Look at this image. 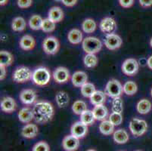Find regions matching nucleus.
Instances as JSON below:
<instances>
[{
    "mask_svg": "<svg viewBox=\"0 0 152 151\" xmlns=\"http://www.w3.org/2000/svg\"><path fill=\"white\" fill-rule=\"evenodd\" d=\"M123 89H124V93L126 95H133L137 92L138 86L136 83L133 81H127L124 83L123 85Z\"/></svg>",
    "mask_w": 152,
    "mask_h": 151,
    "instance_id": "473e14b6",
    "label": "nucleus"
},
{
    "mask_svg": "<svg viewBox=\"0 0 152 151\" xmlns=\"http://www.w3.org/2000/svg\"><path fill=\"white\" fill-rule=\"evenodd\" d=\"M9 2V0H0V5L1 6H4Z\"/></svg>",
    "mask_w": 152,
    "mask_h": 151,
    "instance_id": "de8ad7c7",
    "label": "nucleus"
},
{
    "mask_svg": "<svg viewBox=\"0 0 152 151\" xmlns=\"http://www.w3.org/2000/svg\"><path fill=\"white\" fill-rule=\"evenodd\" d=\"M72 110L75 114L80 116L83 112L87 110L86 103L81 100H77L72 105Z\"/></svg>",
    "mask_w": 152,
    "mask_h": 151,
    "instance_id": "72a5a7b5",
    "label": "nucleus"
},
{
    "mask_svg": "<svg viewBox=\"0 0 152 151\" xmlns=\"http://www.w3.org/2000/svg\"><path fill=\"white\" fill-rule=\"evenodd\" d=\"M124 92L123 85L118 80L113 79L107 82L105 86V94L112 98L121 97Z\"/></svg>",
    "mask_w": 152,
    "mask_h": 151,
    "instance_id": "39448f33",
    "label": "nucleus"
},
{
    "mask_svg": "<svg viewBox=\"0 0 152 151\" xmlns=\"http://www.w3.org/2000/svg\"><path fill=\"white\" fill-rule=\"evenodd\" d=\"M54 80L59 84L65 83L70 80V72L66 67L64 66H58L55 69L52 74Z\"/></svg>",
    "mask_w": 152,
    "mask_h": 151,
    "instance_id": "9b49d317",
    "label": "nucleus"
},
{
    "mask_svg": "<svg viewBox=\"0 0 152 151\" xmlns=\"http://www.w3.org/2000/svg\"><path fill=\"white\" fill-rule=\"evenodd\" d=\"M99 59L95 54H86L83 58V63L87 68H93L97 66Z\"/></svg>",
    "mask_w": 152,
    "mask_h": 151,
    "instance_id": "2f4dec72",
    "label": "nucleus"
},
{
    "mask_svg": "<svg viewBox=\"0 0 152 151\" xmlns=\"http://www.w3.org/2000/svg\"><path fill=\"white\" fill-rule=\"evenodd\" d=\"M97 28V23L93 19L86 18L83 21L82 29L86 33H92Z\"/></svg>",
    "mask_w": 152,
    "mask_h": 151,
    "instance_id": "7c9ffc66",
    "label": "nucleus"
},
{
    "mask_svg": "<svg viewBox=\"0 0 152 151\" xmlns=\"http://www.w3.org/2000/svg\"><path fill=\"white\" fill-rule=\"evenodd\" d=\"M151 103L149 100L145 99V98L140 100L136 105V110H137L138 113L140 114H147L151 110Z\"/></svg>",
    "mask_w": 152,
    "mask_h": 151,
    "instance_id": "b1692460",
    "label": "nucleus"
},
{
    "mask_svg": "<svg viewBox=\"0 0 152 151\" xmlns=\"http://www.w3.org/2000/svg\"><path fill=\"white\" fill-rule=\"evenodd\" d=\"M119 4L124 8H129L133 5L134 0H118Z\"/></svg>",
    "mask_w": 152,
    "mask_h": 151,
    "instance_id": "79ce46f5",
    "label": "nucleus"
},
{
    "mask_svg": "<svg viewBox=\"0 0 152 151\" xmlns=\"http://www.w3.org/2000/svg\"><path fill=\"white\" fill-rule=\"evenodd\" d=\"M113 138L117 144H124L128 142V141L129 140V134L127 133L126 130L120 128V129H117V131H114V134H113Z\"/></svg>",
    "mask_w": 152,
    "mask_h": 151,
    "instance_id": "5701e85b",
    "label": "nucleus"
},
{
    "mask_svg": "<svg viewBox=\"0 0 152 151\" xmlns=\"http://www.w3.org/2000/svg\"><path fill=\"white\" fill-rule=\"evenodd\" d=\"M95 91L96 89H95V85L90 82H86L80 88L81 94L85 98H90L91 96L95 93Z\"/></svg>",
    "mask_w": 152,
    "mask_h": 151,
    "instance_id": "c9c22d12",
    "label": "nucleus"
},
{
    "mask_svg": "<svg viewBox=\"0 0 152 151\" xmlns=\"http://www.w3.org/2000/svg\"><path fill=\"white\" fill-rule=\"evenodd\" d=\"M33 73L27 66H19L15 69L12 75V79L17 83H24L32 80Z\"/></svg>",
    "mask_w": 152,
    "mask_h": 151,
    "instance_id": "0eeeda50",
    "label": "nucleus"
},
{
    "mask_svg": "<svg viewBox=\"0 0 152 151\" xmlns=\"http://www.w3.org/2000/svg\"><path fill=\"white\" fill-rule=\"evenodd\" d=\"M17 108V104L11 97H5L1 101V109L3 112L11 113Z\"/></svg>",
    "mask_w": 152,
    "mask_h": 151,
    "instance_id": "a211bd4d",
    "label": "nucleus"
},
{
    "mask_svg": "<svg viewBox=\"0 0 152 151\" xmlns=\"http://www.w3.org/2000/svg\"><path fill=\"white\" fill-rule=\"evenodd\" d=\"M121 151H124V150H121Z\"/></svg>",
    "mask_w": 152,
    "mask_h": 151,
    "instance_id": "5fc2aeb1",
    "label": "nucleus"
},
{
    "mask_svg": "<svg viewBox=\"0 0 152 151\" xmlns=\"http://www.w3.org/2000/svg\"><path fill=\"white\" fill-rule=\"evenodd\" d=\"M86 151H96V150H94V149H89V150H87Z\"/></svg>",
    "mask_w": 152,
    "mask_h": 151,
    "instance_id": "8fccbe9b",
    "label": "nucleus"
},
{
    "mask_svg": "<svg viewBox=\"0 0 152 151\" xmlns=\"http://www.w3.org/2000/svg\"><path fill=\"white\" fill-rule=\"evenodd\" d=\"M109 120L115 126H118L123 123V116L122 113H114L112 112L110 115H109Z\"/></svg>",
    "mask_w": 152,
    "mask_h": 151,
    "instance_id": "58836bf2",
    "label": "nucleus"
},
{
    "mask_svg": "<svg viewBox=\"0 0 152 151\" xmlns=\"http://www.w3.org/2000/svg\"><path fill=\"white\" fill-rule=\"evenodd\" d=\"M43 19L40 15H34L29 19V26L33 30H39L42 29V25Z\"/></svg>",
    "mask_w": 152,
    "mask_h": 151,
    "instance_id": "c85d7f7f",
    "label": "nucleus"
},
{
    "mask_svg": "<svg viewBox=\"0 0 152 151\" xmlns=\"http://www.w3.org/2000/svg\"><path fill=\"white\" fill-rule=\"evenodd\" d=\"M106 94L105 92H103L102 91H96L95 93L91 96L90 102L94 106H97V105H102L104 104L106 101Z\"/></svg>",
    "mask_w": 152,
    "mask_h": 151,
    "instance_id": "393cba45",
    "label": "nucleus"
},
{
    "mask_svg": "<svg viewBox=\"0 0 152 151\" xmlns=\"http://www.w3.org/2000/svg\"><path fill=\"white\" fill-rule=\"evenodd\" d=\"M111 110L114 113H122L123 110H124V102L121 97L113 98Z\"/></svg>",
    "mask_w": 152,
    "mask_h": 151,
    "instance_id": "e433bc0d",
    "label": "nucleus"
},
{
    "mask_svg": "<svg viewBox=\"0 0 152 151\" xmlns=\"http://www.w3.org/2000/svg\"><path fill=\"white\" fill-rule=\"evenodd\" d=\"M48 18L55 23H57L63 20L64 18V13L60 7L54 6L49 9Z\"/></svg>",
    "mask_w": 152,
    "mask_h": 151,
    "instance_id": "f3484780",
    "label": "nucleus"
},
{
    "mask_svg": "<svg viewBox=\"0 0 152 151\" xmlns=\"http://www.w3.org/2000/svg\"><path fill=\"white\" fill-rule=\"evenodd\" d=\"M117 27V22L111 17H106L101 20L99 23V28L102 33H105L106 35L114 33Z\"/></svg>",
    "mask_w": 152,
    "mask_h": 151,
    "instance_id": "1a4fd4ad",
    "label": "nucleus"
},
{
    "mask_svg": "<svg viewBox=\"0 0 152 151\" xmlns=\"http://www.w3.org/2000/svg\"><path fill=\"white\" fill-rule=\"evenodd\" d=\"M20 47L24 51H31L36 45V41L34 38L30 35H24L21 37L19 42Z\"/></svg>",
    "mask_w": 152,
    "mask_h": 151,
    "instance_id": "aec40b11",
    "label": "nucleus"
},
{
    "mask_svg": "<svg viewBox=\"0 0 152 151\" xmlns=\"http://www.w3.org/2000/svg\"><path fill=\"white\" fill-rule=\"evenodd\" d=\"M95 120L92 110H87L80 115V121L88 126L93 124Z\"/></svg>",
    "mask_w": 152,
    "mask_h": 151,
    "instance_id": "f704fd0d",
    "label": "nucleus"
},
{
    "mask_svg": "<svg viewBox=\"0 0 152 151\" xmlns=\"http://www.w3.org/2000/svg\"><path fill=\"white\" fill-rule=\"evenodd\" d=\"M150 45H151V47L152 48V38L151 39V40H150Z\"/></svg>",
    "mask_w": 152,
    "mask_h": 151,
    "instance_id": "09e8293b",
    "label": "nucleus"
},
{
    "mask_svg": "<svg viewBox=\"0 0 152 151\" xmlns=\"http://www.w3.org/2000/svg\"><path fill=\"white\" fill-rule=\"evenodd\" d=\"M136 151H141V150H136Z\"/></svg>",
    "mask_w": 152,
    "mask_h": 151,
    "instance_id": "864d4df0",
    "label": "nucleus"
},
{
    "mask_svg": "<svg viewBox=\"0 0 152 151\" xmlns=\"http://www.w3.org/2000/svg\"><path fill=\"white\" fill-rule=\"evenodd\" d=\"M37 95L36 91L33 89H24L20 93V101L25 105H31L36 103Z\"/></svg>",
    "mask_w": 152,
    "mask_h": 151,
    "instance_id": "4468645a",
    "label": "nucleus"
},
{
    "mask_svg": "<svg viewBox=\"0 0 152 151\" xmlns=\"http://www.w3.org/2000/svg\"><path fill=\"white\" fill-rule=\"evenodd\" d=\"M114 125L110 120H104L99 125V131L104 135H110L114 132Z\"/></svg>",
    "mask_w": 152,
    "mask_h": 151,
    "instance_id": "bb28decb",
    "label": "nucleus"
},
{
    "mask_svg": "<svg viewBox=\"0 0 152 151\" xmlns=\"http://www.w3.org/2000/svg\"><path fill=\"white\" fill-rule=\"evenodd\" d=\"M71 82L74 87L81 88L86 83L88 82V76L84 71H76L72 75Z\"/></svg>",
    "mask_w": 152,
    "mask_h": 151,
    "instance_id": "2eb2a0df",
    "label": "nucleus"
},
{
    "mask_svg": "<svg viewBox=\"0 0 152 151\" xmlns=\"http://www.w3.org/2000/svg\"><path fill=\"white\" fill-rule=\"evenodd\" d=\"M106 48L109 50L114 51L121 48L123 43V40L121 37L115 33H110L106 35L105 39L104 40Z\"/></svg>",
    "mask_w": 152,
    "mask_h": 151,
    "instance_id": "9d476101",
    "label": "nucleus"
},
{
    "mask_svg": "<svg viewBox=\"0 0 152 151\" xmlns=\"http://www.w3.org/2000/svg\"><path fill=\"white\" fill-rule=\"evenodd\" d=\"M51 73L46 67L39 66L35 69L32 75V80L37 85L44 86L49 84L51 80Z\"/></svg>",
    "mask_w": 152,
    "mask_h": 151,
    "instance_id": "f03ea898",
    "label": "nucleus"
},
{
    "mask_svg": "<svg viewBox=\"0 0 152 151\" xmlns=\"http://www.w3.org/2000/svg\"><path fill=\"white\" fill-rule=\"evenodd\" d=\"M55 101L56 104L60 108H64L69 104L70 102V97L68 94L65 91H58L55 95Z\"/></svg>",
    "mask_w": 152,
    "mask_h": 151,
    "instance_id": "a878e982",
    "label": "nucleus"
},
{
    "mask_svg": "<svg viewBox=\"0 0 152 151\" xmlns=\"http://www.w3.org/2000/svg\"><path fill=\"white\" fill-rule=\"evenodd\" d=\"M55 27H56V23L52 21V20H50L49 18L43 19L41 30L44 33H52L55 30Z\"/></svg>",
    "mask_w": 152,
    "mask_h": 151,
    "instance_id": "4c0bfd02",
    "label": "nucleus"
},
{
    "mask_svg": "<svg viewBox=\"0 0 152 151\" xmlns=\"http://www.w3.org/2000/svg\"><path fill=\"white\" fill-rule=\"evenodd\" d=\"M18 116L19 120L21 123H25V124L30 123L32 120H34L33 110H31L29 107H23L20 109V111L18 112Z\"/></svg>",
    "mask_w": 152,
    "mask_h": 151,
    "instance_id": "412c9836",
    "label": "nucleus"
},
{
    "mask_svg": "<svg viewBox=\"0 0 152 151\" xmlns=\"http://www.w3.org/2000/svg\"><path fill=\"white\" fill-rule=\"evenodd\" d=\"M70 132L72 135L79 139L83 138L88 133V125L83 123L80 120L77 121L72 125Z\"/></svg>",
    "mask_w": 152,
    "mask_h": 151,
    "instance_id": "f8f14e48",
    "label": "nucleus"
},
{
    "mask_svg": "<svg viewBox=\"0 0 152 151\" xmlns=\"http://www.w3.org/2000/svg\"><path fill=\"white\" fill-rule=\"evenodd\" d=\"M14 61V57L9 52L1 51L0 52V66H9Z\"/></svg>",
    "mask_w": 152,
    "mask_h": 151,
    "instance_id": "c756f323",
    "label": "nucleus"
},
{
    "mask_svg": "<svg viewBox=\"0 0 152 151\" xmlns=\"http://www.w3.org/2000/svg\"><path fill=\"white\" fill-rule=\"evenodd\" d=\"M78 0H62V3L67 7H73L77 5Z\"/></svg>",
    "mask_w": 152,
    "mask_h": 151,
    "instance_id": "c03bdc74",
    "label": "nucleus"
},
{
    "mask_svg": "<svg viewBox=\"0 0 152 151\" xmlns=\"http://www.w3.org/2000/svg\"><path fill=\"white\" fill-rule=\"evenodd\" d=\"M62 147L66 151H76L80 147V139L74 135H67L62 141Z\"/></svg>",
    "mask_w": 152,
    "mask_h": 151,
    "instance_id": "ddd939ff",
    "label": "nucleus"
},
{
    "mask_svg": "<svg viewBox=\"0 0 152 151\" xmlns=\"http://www.w3.org/2000/svg\"><path fill=\"white\" fill-rule=\"evenodd\" d=\"M34 120L39 124H45L52 120L55 115L54 107L51 103L45 101L36 102L33 107Z\"/></svg>",
    "mask_w": 152,
    "mask_h": 151,
    "instance_id": "f257e3e1",
    "label": "nucleus"
},
{
    "mask_svg": "<svg viewBox=\"0 0 152 151\" xmlns=\"http://www.w3.org/2000/svg\"><path fill=\"white\" fill-rule=\"evenodd\" d=\"M6 77V69L5 66H0V80L2 81Z\"/></svg>",
    "mask_w": 152,
    "mask_h": 151,
    "instance_id": "a18cd8bd",
    "label": "nucleus"
},
{
    "mask_svg": "<svg viewBox=\"0 0 152 151\" xmlns=\"http://www.w3.org/2000/svg\"><path fill=\"white\" fill-rule=\"evenodd\" d=\"M56 2H62V0H55Z\"/></svg>",
    "mask_w": 152,
    "mask_h": 151,
    "instance_id": "3c124183",
    "label": "nucleus"
},
{
    "mask_svg": "<svg viewBox=\"0 0 152 151\" xmlns=\"http://www.w3.org/2000/svg\"><path fill=\"white\" fill-rule=\"evenodd\" d=\"M83 49L86 54L99 53L102 50V43L99 39L94 36L86 37L82 42Z\"/></svg>",
    "mask_w": 152,
    "mask_h": 151,
    "instance_id": "7ed1b4c3",
    "label": "nucleus"
},
{
    "mask_svg": "<svg viewBox=\"0 0 152 151\" xmlns=\"http://www.w3.org/2000/svg\"><path fill=\"white\" fill-rule=\"evenodd\" d=\"M33 3V0H18V6L22 9L30 8Z\"/></svg>",
    "mask_w": 152,
    "mask_h": 151,
    "instance_id": "a19ab883",
    "label": "nucleus"
},
{
    "mask_svg": "<svg viewBox=\"0 0 152 151\" xmlns=\"http://www.w3.org/2000/svg\"><path fill=\"white\" fill-rule=\"evenodd\" d=\"M129 130L134 136H142L148 130L147 122L138 118L132 119L129 123Z\"/></svg>",
    "mask_w": 152,
    "mask_h": 151,
    "instance_id": "20e7f679",
    "label": "nucleus"
},
{
    "mask_svg": "<svg viewBox=\"0 0 152 151\" xmlns=\"http://www.w3.org/2000/svg\"><path fill=\"white\" fill-rule=\"evenodd\" d=\"M139 2L142 8H147L152 6V0H139Z\"/></svg>",
    "mask_w": 152,
    "mask_h": 151,
    "instance_id": "37998d69",
    "label": "nucleus"
},
{
    "mask_svg": "<svg viewBox=\"0 0 152 151\" xmlns=\"http://www.w3.org/2000/svg\"><path fill=\"white\" fill-rule=\"evenodd\" d=\"M33 151H50V148L45 141H39L34 145Z\"/></svg>",
    "mask_w": 152,
    "mask_h": 151,
    "instance_id": "ea45409f",
    "label": "nucleus"
},
{
    "mask_svg": "<svg viewBox=\"0 0 152 151\" xmlns=\"http://www.w3.org/2000/svg\"><path fill=\"white\" fill-rule=\"evenodd\" d=\"M121 68L124 74L128 77H132L138 73L139 65L137 60H135L134 58H128L124 61Z\"/></svg>",
    "mask_w": 152,
    "mask_h": 151,
    "instance_id": "6e6552de",
    "label": "nucleus"
},
{
    "mask_svg": "<svg viewBox=\"0 0 152 151\" xmlns=\"http://www.w3.org/2000/svg\"><path fill=\"white\" fill-rule=\"evenodd\" d=\"M27 27V22L22 17H16L12 23V28L15 32H22Z\"/></svg>",
    "mask_w": 152,
    "mask_h": 151,
    "instance_id": "cd10ccee",
    "label": "nucleus"
},
{
    "mask_svg": "<svg viewBox=\"0 0 152 151\" xmlns=\"http://www.w3.org/2000/svg\"><path fill=\"white\" fill-rule=\"evenodd\" d=\"M39 133V128L36 124L28 123L23 127L21 130V135L23 138L27 139L34 138L37 136Z\"/></svg>",
    "mask_w": 152,
    "mask_h": 151,
    "instance_id": "dca6fc26",
    "label": "nucleus"
},
{
    "mask_svg": "<svg viewBox=\"0 0 152 151\" xmlns=\"http://www.w3.org/2000/svg\"><path fill=\"white\" fill-rule=\"evenodd\" d=\"M147 64H148V66L149 68H150L151 70H152V55L148 58Z\"/></svg>",
    "mask_w": 152,
    "mask_h": 151,
    "instance_id": "49530a36",
    "label": "nucleus"
},
{
    "mask_svg": "<svg viewBox=\"0 0 152 151\" xmlns=\"http://www.w3.org/2000/svg\"><path fill=\"white\" fill-rule=\"evenodd\" d=\"M92 113H93L95 120L99 121L102 122L104 120H106V119L108 117V110L104 106V104L97 105L94 107Z\"/></svg>",
    "mask_w": 152,
    "mask_h": 151,
    "instance_id": "6ab92c4d",
    "label": "nucleus"
},
{
    "mask_svg": "<svg viewBox=\"0 0 152 151\" xmlns=\"http://www.w3.org/2000/svg\"><path fill=\"white\" fill-rule=\"evenodd\" d=\"M151 98H152V88L151 90Z\"/></svg>",
    "mask_w": 152,
    "mask_h": 151,
    "instance_id": "603ef678",
    "label": "nucleus"
},
{
    "mask_svg": "<svg viewBox=\"0 0 152 151\" xmlns=\"http://www.w3.org/2000/svg\"><path fill=\"white\" fill-rule=\"evenodd\" d=\"M67 39L68 41L73 45H78L83 40V33L79 29H72L67 34Z\"/></svg>",
    "mask_w": 152,
    "mask_h": 151,
    "instance_id": "4be33fe9",
    "label": "nucleus"
},
{
    "mask_svg": "<svg viewBox=\"0 0 152 151\" xmlns=\"http://www.w3.org/2000/svg\"><path fill=\"white\" fill-rule=\"evenodd\" d=\"M60 48V42L55 36H48L42 42V49L45 54L53 55L57 54Z\"/></svg>",
    "mask_w": 152,
    "mask_h": 151,
    "instance_id": "423d86ee",
    "label": "nucleus"
}]
</instances>
